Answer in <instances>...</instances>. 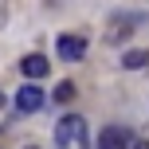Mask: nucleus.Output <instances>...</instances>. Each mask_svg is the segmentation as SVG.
Masks as SVG:
<instances>
[{
	"label": "nucleus",
	"instance_id": "nucleus-4",
	"mask_svg": "<svg viewBox=\"0 0 149 149\" xmlns=\"http://www.w3.org/2000/svg\"><path fill=\"white\" fill-rule=\"evenodd\" d=\"M130 130L122 126H102V134H98V149H130Z\"/></svg>",
	"mask_w": 149,
	"mask_h": 149
},
{
	"label": "nucleus",
	"instance_id": "nucleus-1",
	"mask_svg": "<svg viewBox=\"0 0 149 149\" xmlns=\"http://www.w3.org/2000/svg\"><path fill=\"white\" fill-rule=\"evenodd\" d=\"M71 141H82V149H90L86 145V126H82V118L79 114H67V118H59V126H55V145H71Z\"/></svg>",
	"mask_w": 149,
	"mask_h": 149
},
{
	"label": "nucleus",
	"instance_id": "nucleus-7",
	"mask_svg": "<svg viewBox=\"0 0 149 149\" xmlns=\"http://www.w3.org/2000/svg\"><path fill=\"white\" fill-rule=\"evenodd\" d=\"M134 20H130V16H122V20H114V31H110V39H126V36H134Z\"/></svg>",
	"mask_w": 149,
	"mask_h": 149
},
{
	"label": "nucleus",
	"instance_id": "nucleus-2",
	"mask_svg": "<svg viewBox=\"0 0 149 149\" xmlns=\"http://www.w3.org/2000/svg\"><path fill=\"white\" fill-rule=\"evenodd\" d=\"M55 51H59V59L79 63L82 55H86V36H74V31H67V36H59V39H55Z\"/></svg>",
	"mask_w": 149,
	"mask_h": 149
},
{
	"label": "nucleus",
	"instance_id": "nucleus-11",
	"mask_svg": "<svg viewBox=\"0 0 149 149\" xmlns=\"http://www.w3.org/2000/svg\"><path fill=\"white\" fill-rule=\"evenodd\" d=\"M28 149H39V145H28Z\"/></svg>",
	"mask_w": 149,
	"mask_h": 149
},
{
	"label": "nucleus",
	"instance_id": "nucleus-9",
	"mask_svg": "<svg viewBox=\"0 0 149 149\" xmlns=\"http://www.w3.org/2000/svg\"><path fill=\"white\" fill-rule=\"evenodd\" d=\"M130 149H149V141H134V145H130Z\"/></svg>",
	"mask_w": 149,
	"mask_h": 149
},
{
	"label": "nucleus",
	"instance_id": "nucleus-5",
	"mask_svg": "<svg viewBox=\"0 0 149 149\" xmlns=\"http://www.w3.org/2000/svg\"><path fill=\"white\" fill-rule=\"evenodd\" d=\"M20 71H24V79H31V82H36V79H43V74L51 71V63H47L43 55H24Z\"/></svg>",
	"mask_w": 149,
	"mask_h": 149
},
{
	"label": "nucleus",
	"instance_id": "nucleus-6",
	"mask_svg": "<svg viewBox=\"0 0 149 149\" xmlns=\"http://www.w3.org/2000/svg\"><path fill=\"white\" fill-rule=\"evenodd\" d=\"M145 63H149V51H141V47H137V51H126V55H122V67H126V71H141Z\"/></svg>",
	"mask_w": 149,
	"mask_h": 149
},
{
	"label": "nucleus",
	"instance_id": "nucleus-10",
	"mask_svg": "<svg viewBox=\"0 0 149 149\" xmlns=\"http://www.w3.org/2000/svg\"><path fill=\"white\" fill-rule=\"evenodd\" d=\"M0 106H4V94H0Z\"/></svg>",
	"mask_w": 149,
	"mask_h": 149
},
{
	"label": "nucleus",
	"instance_id": "nucleus-3",
	"mask_svg": "<svg viewBox=\"0 0 149 149\" xmlns=\"http://www.w3.org/2000/svg\"><path fill=\"white\" fill-rule=\"evenodd\" d=\"M39 106H43V90H39L36 82H24V86L16 90V110L20 114H36Z\"/></svg>",
	"mask_w": 149,
	"mask_h": 149
},
{
	"label": "nucleus",
	"instance_id": "nucleus-8",
	"mask_svg": "<svg viewBox=\"0 0 149 149\" xmlns=\"http://www.w3.org/2000/svg\"><path fill=\"white\" fill-rule=\"evenodd\" d=\"M55 98H59V102H71L74 98V82H59V86H55Z\"/></svg>",
	"mask_w": 149,
	"mask_h": 149
}]
</instances>
